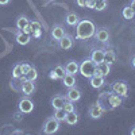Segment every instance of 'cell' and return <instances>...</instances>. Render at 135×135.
Masks as SVG:
<instances>
[{
	"instance_id": "cell-1",
	"label": "cell",
	"mask_w": 135,
	"mask_h": 135,
	"mask_svg": "<svg viewBox=\"0 0 135 135\" xmlns=\"http://www.w3.org/2000/svg\"><path fill=\"white\" fill-rule=\"evenodd\" d=\"M122 103H123V97L116 95L112 91L111 92H103L97 97V104L103 108L104 112H108V111H112V109L120 107Z\"/></svg>"
},
{
	"instance_id": "cell-2",
	"label": "cell",
	"mask_w": 135,
	"mask_h": 135,
	"mask_svg": "<svg viewBox=\"0 0 135 135\" xmlns=\"http://www.w3.org/2000/svg\"><path fill=\"white\" fill-rule=\"evenodd\" d=\"M95 31L96 27L93 22L89 19H83L76 26V39H80V41L89 39L95 35Z\"/></svg>"
},
{
	"instance_id": "cell-3",
	"label": "cell",
	"mask_w": 135,
	"mask_h": 135,
	"mask_svg": "<svg viewBox=\"0 0 135 135\" xmlns=\"http://www.w3.org/2000/svg\"><path fill=\"white\" fill-rule=\"evenodd\" d=\"M96 70V64L91 60V58H86L80 64V68H78V73H81L84 77L86 78H91L95 74Z\"/></svg>"
},
{
	"instance_id": "cell-4",
	"label": "cell",
	"mask_w": 135,
	"mask_h": 135,
	"mask_svg": "<svg viewBox=\"0 0 135 135\" xmlns=\"http://www.w3.org/2000/svg\"><path fill=\"white\" fill-rule=\"evenodd\" d=\"M111 91L115 92L116 95L122 96L123 99L128 96V84L127 81L124 80H119V81H115L111 84Z\"/></svg>"
},
{
	"instance_id": "cell-5",
	"label": "cell",
	"mask_w": 135,
	"mask_h": 135,
	"mask_svg": "<svg viewBox=\"0 0 135 135\" xmlns=\"http://www.w3.org/2000/svg\"><path fill=\"white\" fill-rule=\"evenodd\" d=\"M58 130H60V122L54 116L47 118L46 122H45V124H43V132L51 135V134H55Z\"/></svg>"
},
{
	"instance_id": "cell-6",
	"label": "cell",
	"mask_w": 135,
	"mask_h": 135,
	"mask_svg": "<svg viewBox=\"0 0 135 135\" xmlns=\"http://www.w3.org/2000/svg\"><path fill=\"white\" fill-rule=\"evenodd\" d=\"M18 109L20 112H23V114H30L34 109V101L28 96H23L18 103Z\"/></svg>"
},
{
	"instance_id": "cell-7",
	"label": "cell",
	"mask_w": 135,
	"mask_h": 135,
	"mask_svg": "<svg viewBox=\"0 0 135 135\" xmlns=\"http://www.w3.org/2000/svg\"><path fill=\"white\" fill-rule=\"evenodd\" d=\"M93 37H95V39L99 41L100 43H107L108 39H109V31H108V28H105V27H99V28H96Z\"/></svg>"
},
{
	"instance_id": "cell-8",
	"label": "cell",
	"mask_w": 135,
	"mask_h": 135,
	"mask_svg": "<svg viewBox=\"0 0 135 135\" xmlns=\"http://www.w3.org/2000/svg\"><path fill=\"white\" fill-rule=\"evenodd\" d=\"M83 96V92H81V89H78L77 86H72L68 89V92H66V100H70L73 101V103H76V101H78L81 99Z\"/></svg>"
},
{
	"instance_id": "cell-9",
	"label": "cell",
	"mask_w": 135,
	"mask_h": 135,
	"mask_svg": "<svg viewBox=\"0 0 135 135\" xmlns=\"http://www.w3.org/2000/svg\"><path fill=\"white\" fill-rule=\"evenodd\" d=\"M58 45H60V47L62 50H69L73 47V45H74V38L72 35H69V34H65V35L58 41Z\"/></svg>"
},
{
	"instance_id": "cell-10",
	"label": "cell",
	"mask_w": 135,
	"mask_h": 135,
	"mask_svg": "<svg viewBox=\"0 0 135 135\" xmlns=\"http://www.w3.org/2000/svg\"><path fill=\"white\" fill-rule=\"evenodd\" d=\"M15 41H16V43H18V45L26 46V45H28V42L31 41V34L19 30V31L15 34Z\"/></svg>"
},
{
	"instance_id": "cell-11",
	"label": "cell",
	"mask_w": 135,
	"mask_h": 135,
	"mask_svg": "<svg viewBox=\"0 0 135 135\" xmlns=\"http://www.w3.org/2000/svg\"><path fill=\"white\" fill-rule=\"evenodd\" d=\"M22 93L25 96H30L35 92V81L32 80H26L23 84H22Z\"/></svg>"
},
{
	"instance_id": "cell-12",
	"label": "cell",
	"mask_w": 135,
	"mask_h": 135,
	"mask_svg": "<svg viewBox=\"0 0 135 135\" xmlns=\"http://www.w3.org/2000/svg\"><path fill=\"white\" fill-rule=\"evenodd\" d=\"M26 80H27V77L25 74H22L20 77H16V78H12V80H11V84H9L11 89L15 91V92H20L22 91V84H23Z\"/></svg>"
},
{
	"instance_id": "cell-13",
	"label": "cell",
	"mask_w": 135,
	"mask_h": 135,
	"mask_svg": "<svg viewBox=\"0 0 135 135\" xmlns=\"http://www.w3.org/2000/svg\"><path fill=\"white\" fill-rule=\"evenodd\" d=\"M103 114H104L103 108H101L97 103L92 104L91 107H89V116H91L92 119H100L101 116H103Z\"/></svg>"
},
{
	"instance_id": "cell-14",
	"label": "cell",
	"mask_w": 135,
	"mask_h": 135,
	"mask_svg": "<svg viewBox=\"0 0 135 135\" xmlns=\"http://www.w3.org/2000/svg\"><path fill=\"white\" fill-rule=\"evenodd\" d=\"M65 34H66L65 32V28L61 25H55V26L51 27V38L55 39V41H60L65 35Z\"/></svg>"
},
{
	"instance_id": "cell-15",
	"label": "cell",
	"mask_w": 135,
	"mask_h": 135,
	"mask_svg": "<svg viewBox=\"0 0 135 135\" xmlns=\"http://www.w3.org/2000/svg\"><path fill=\"white\" fill-rule=\"evenodd\" d=\"M89 83H91V86L92 88H95V89H99V88H101L104 84H105V77H103V76H92L91 78H89Z\"/></svg>"
},
{
	"instance_id": "cell-16",
	"label": "cell",
	"mask_w": 135,
	"mask_h": 135,
	"mask_svg": "<svg viewBox=\"0 0 135 135\" xmlns=\"http://www.w3.org/2000/svg\"><path fill=\"white\" fill-rule=\"evenodd\" d=\"M104 51L103 49H93L92 50V54H91V60L97 65L100 62H103L104 61Z\"/></svg>"
},
{
	"instance_id": "cell-17",
	"label": "cell",
	"mask_w": 135,
	"mask_h": 135,
	"mask_svg": "<svg viewBox=\"0 0 135 135\" xmlns=\"http://www.w3.org/2000/svg\"><path fill=\"white\" fill-rule=\"evenodd\" d=\"M78 68H80V64H78L77 61H68L66 65H65V72L69 73V74H77L78 73Z\"/></svg>"
},
{
	"instance_id": "cell-18",
	"label": "cell",
	"mask_w": 135,
	"mask_h": 135,
	"mask_svg": "<svg viewBox=\"0 0 135 135\" xmlns=\"http://www.w3.org/2000/svg\"><path fill=\"white\" fill-rule=\"evenodd\" d=\"M65 100L66 97L61 96V95H57V96H53L51 100H50V103H51V107L54 109H58V108H62L64 104H65Z\"/></svg>"
},
{
	"instance_id": "cell-19",
	"label": "cell",
	"mask_w": 135,
	"mask_h": 135,
	"mask_svg": "<svg viewBox=\"0 0 135 135\" xmlns=\"http://www.w3.org/2000/svg\"><path fill=\"white\" fill-rule=\"evenodd\" d=\"M62 84L66 88H72L76 86V76L74 74H69V73H65L64 78H62Z\"/></svg>"
},
{
	"instance_id": "cell-20",
	"label": "cell",
	"mask_w": 135,
	"mask_h": 135,
	"mask_svg": "<svg viewBox=\"0 0 135 135\" xmlns=\"http://www.w3.org/2000/svg\"><path fill=\"white\" fill-rule=\"evenodd\" d=\"M28 25H30V19L26 15L18 16V19H16V28L18 30H25Z\"/></svg>"
},
{
	"instance_id": "cell-21",
	"label": "cell",
	"mask_w": 135,
	"mask_h": 135,
	"mask_svg": "<svg viewBox=\"0 0 135 135\" xmlns=\"http://www.w3.org/2000/svg\"><path fill=\"white\" fill-rule=\"evenodd\" d=\"M65 123H66V124H69V126L77 124V123H78V115H77V112H76V111L68 112L66 118H65Z\"/></svg>"
},
{
	"instance_id": "cell-22",
	"label": "cell",
	"mask_w": 135,
	"mask_h": 135,
	"mask_svg": "<svg viewBox=\"0 0 135 135\" xmlns=\"http://www.w3.org/2000/svg\"><path fill=\"white\" fill-rule=\"evenodd\" d=\"M134 15H135V9H134L132 6H126L124 8L122 9V16L126 20L134 19Z\"/></svg>"
},
{
	"instance_id": "cell-23",
	"label": "cell",
	"mask_w": 135,
	"mask_h": 135,
	"mask_svg": "<svg viewBox=\"0 0 135 135\" xmlns=\"http://www.w3.org/2000/svg\"><path fill=\"white\" fill-rule=\"evenodd\" d=\"M65 22H66V25H69V26H77V23L80 22V18H78V15L76 12H69L65 18Z\"/></svg>"
},
{
	"instance_id": "cell-24",
	"label": "cell",
	"mask_w": 135,
	"mask_h": 135,
	"mask_svg": "<svg viewBox=\"0 0 135 135\" xmlns=\"http://www.w3.org/2000/svg\"><path fill=\"white\" fill-rule=\"evenodd\" d=\"M116 61V53L114 50H105L104 51V62H107L108 65H112V64H115Z\"/></svg>"
},
{
	"instance_id": "cell-25",
	"label": "cell",
	"mask_w": 135,
	"mask_h": 135,
	"mask_svg": "<svg viewBox=\"0 0 135 135\" xmlns=\"http://www.w3.org/2000/svg\"><path fill=\"white\" fill-rule=\"evenodd\" d=\"M96 69L101 73V74H103L104 77H107L108 74H109V72H111V65H108L107 62H100V64H97L96 65Z\"/></svg>"
},
{
	"instance_id": "cell-26",
	"label": "cell",
	"mask_w": 135,
	"mask_h": 135,
	"mask_svg": "<svg viewBox=\"0 0 135 135\" xmlns=\"http://www.w3.org/2000/svg\"><path fill=\"white\" fill-rule=\"evenodd\" d=\"M54 118L57 119L60 123H61V122H65V118H66V111H65L64 108L54 109Z\"/></svg>"
},
{
	"instance_id": "cell-27",
	"label": "cell",
	"mask_w": 135,
	"mask_h": 135,
	"mask_svg": "<svg viewBox=\"0 0 135 135\" xmlns=\"http://www.w3.org/2000/svg\"><path fill=\"white\" fill-rule=\"evenodd\" d=\"M26 77H27V80H32V81H35L38 78V70H37V68L34 65H31V68H30L28 73L26 74Z\"/></svg>"
},
{
	"instance_id": "cell-28",
	"label": "cell",
	"mask_w": 135,
	"mask_h": 135,
	"mask_svg": "<svg viewBox=\"0 0 135 135\" xmlns=\"http://www.w3.org/2000/svg\"><path fill=\"white\" fill-rule=\"evenodd\" d=\"M54 72H55V74L58 76V80H62L64 78V76H65V66H62V65H57V66H54V69H53Z\"/></svg>"
},
{
	"instance_id": "cell-29",
	"label": "cell",
	"mask_w": 135,
	"mask_h": 135,
	"mask_svg": "<svg viewBox=\"0 0 135 135\" xmlns=\"http://www.w3.org/2000/svg\"><path fill=\"white\" fill-rule=\"evenodd\" d=\"M62 108L66 111V114H68V112H73V111H76V105H74L73 101H70V100H65V104H64Z\"/></svg>"
},
{
	"instance_id": "cell-30",
	"label": "cell",
	"mask_w": 135,
	"mask_h": 135,
	"mask_svg": "<svg viewBox=\"0 0 135 135\" xmlns=\"http://www.w3.org/2000/svg\"><path fill=\"white\" fill-rule=\"evenodd\" d=\"M107 7V0H96V4H95V8L96 11H104Z\"/></svg>"
},
{
	"instance_id": "cell-31",
	"label": "cell",
	"mask_w": 135,
	"mask_h": 135,
	"mask_svg": "<svg viewBox=\"0 0 135 135\" xmlns=\"http://www.w3.org/2000/svg\"><path fill=\"white\" fill-rule=\"evenodd\" d=\"M30 28H31V34L34 31H37V30H41L42 28L41 22H38V20H30Z\"/></svg>"
},
{
	"instance_id": "cell-32",
	"label": "cell",
	"mask_w": 135,
	"mask_h": 135,
	"mask_svg": "<svg viewBox=\"0 0 135 135\" xmlns=\"http://www.w3.org/2000/svg\"><path fill=\"white\" fill-rule=\"evenodd\" d=\"M20 76H22V64H16L12 69V78H16Z\"/></svg>"
},
{
	"instance_id": "cell-33",
	"label": "cell",
	"mask_w": 135,
	"mask_h": 135,
	"mask_svg": "<svg viewBox=\"0 0 135 135\" xmlns=\"http://www.w3.org/2000/svg\"><path fill=\"white\" fill-rule=\"evenodd\" d=\"M30 68H31V65L30 64H27V62H23L22 64V74H27L28 73V70H30Z\"/></svg>"
},
{
	"instance_id": "cell-34",
	"label": "cell",
	"mask_w": 135,
	"mask_h": 135,
	"mask_svg": "<svg viewBox=\"0 0 135 135\" xmlns=\"http://www.w3.org/2000/svg\"><path fill=\"white\" fill-rule=\"evenodd\" d=\"M23 112H20L19 109H18V112H15V114H14V119L16 120V122H20L22 119H23Z\"/></svg>"
},
{
	"instance_id": "cell-35",
	"label": "cell",
	"mask_w": 135,
	"mask_h": 135,
	"mask_svg": "<svg viewBox=\"0 0 135 135\" xmlns=\"http://www.w3.org/2000/svg\"><path fill=\"white\" fill-rule=\"evenodd\" d=\"M86 2L88 0H76V3L78 7H83V8H86Z\"/></svg>"
},
{
	"instance_id": "cell-36",
	"label": "cell",
	"mask_w": 135,
	"mask_h": 135,
	"mask_svg": "<svg viewBox=\"0 0 135 135\" xmlns=\"http://www.w3.org/2000/svg\"><path fill=\"white\" fill-rule=\"evenodd\" d=\"M95 4H96V0H88V2H86V8L93 9L95 8Z\"/></svg>"
},
{
	"instance_id": "cell-37",
	"label": "cell",
	"mask_w": 135,
	"mask_h": 135,
	"mask_svg": "<svg viewBox=\"0 0 135 135\" xmlns=\"http://www.w3.org/2000/svg\"><path fill=\"white\" fill-rule=\"evenodd\" d=\"M49 77L51 78V80H58V76H57V74H55V72H54L53 69L50 70V73H49Z\"/></svg>"
},
{
	"instance_id": "cell-38",
	"label": "cell",
	"mask_w": 135,
	"mask_h": 135,
	"mask_svg": "<svg viewBox=\"0 0 135 135\" xmlns=\"http://www.w3.org/2000/svg\"><path fill=\"white\" fill-rule=\"evenodd\" d=\"M41 35H42V28H41V30H37V31H34V32H32V37H34V38H39Z\"/></svg>"
},
{
	"instance_id": "cell-39",
	"label": "cell",
	"mask_w": 135,
	"mask_h": 135,
	"mask_svg": "<svg viewBox=\"0 0 135 135\" xmlns=\"http://www.w3.org/2000/svg\"><path fill=\"white\" fill-rule=\"evenodd\" d=\"M11 0H0V6H7Z\"/></svg>"
},
{
	"instance_id": "cell-40",
	"label": "cell",
	"mask_w": 135,
	"mask_h": 135,
	"mask_svg": "<svg viewBox=\"0 0 135 135\" xmlns=\"http://www.w3.org/2000/svg\"><path fill=\"white\" fill-rule=\"evenodd\" d=\"M131 65H132V68H135V55H134L132 60H131Z\"/></svg>"
},
{
	"instance_id": "cell-41",
	"label": "cell",
	"mask_w": 135,
	"mask_h": 135,
	"mask_svg": "<svg viewBox=\"0 0 135 135\" xmlns=\"http://www.w3.org/2000/svg\"><path fill=\"white\" fill-rule=\"evenodd\" d=\"M130 134H131V135H135V126H134V127L130 130Z\"/></svg>"
},
{
	"instance_id": "cell-42",
	"label": "cell",
	"mask_w": 135,
	"mask_h": 135,
	"mask_svg": "<svg viewBox=\"0 0 135 135\" xmlns=\"http://www.w3.org/2000/svg\"><path fill=\"white\" fill-rule=\"evenodd\" d=\"M131 6H132V7L135 6V0H132V4H131Z\"/></svg>"
},
{
	"instance_id": "cell-43",
	"label": "cell",
	"mask_w": 135,
	"mask_h": 135,
	"mask_svg": "<svg viewBox=\"0 0 135 135\" xmlns=\"http://www.w3.org/2000/svg\"><path fill=\"white\" fill-rule=\"evenodd\" d=\"M134 19H135V15H134Z\"/></svg>"
}]
</instances>
